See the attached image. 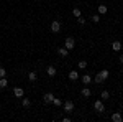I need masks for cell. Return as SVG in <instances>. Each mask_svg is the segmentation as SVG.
Instances as JSON below:
<instances>
[{"label":"cell","mask_w":123,"mask_h":122,"mask_svg":"<svg viewBox=\"0 0 123 122\" xmlns=\"http://www.w3.org/2000/svg\"><path fill=\"white\" fill-rule=\"evenodd\" d=\"M94 81H95V83H97V84H102V83H104L105 79H104V78H102V76H100V74H97V76H95V78H94Z\"/></svg>","instance_id":"e0dca14e"},{"label":"cell","mask_w":123,"mask_h":122,"mask_svg":"<svg viewBox=\"0 0 123 122\" xmlns=\"http://www.w3.org/2000/svg\"><path fill=\"white\" fill-rule=\"evenodd\" d=\"M120 63H122V65H123V55H122V56H120Z\"/></svg>","instance_id":"4316f807"},{"label":"cell","mask_w":123,"mask_h":122,"mask_svg":"<svg viewBox=\"0 0 123 122\" xmlns=\"http://www.w3.org/2000/svg\"><path fill=\"white\" fill-rule=\"evenodd\" d=\"M90 81H92V78H90L89 74H84V76H82V83H84V84H90Z\"/></svg>","instance_id":"4fadbf2b"},{"label":"cell","mask_w":123,"mask_h":122,"mask_svg":"<svg viewBox=\"0 0 123 122\" xmlns=\"http://www.w3.org/2000/svg\"><path fill=\"white\" fill-rule=\"evenodd\" d=\"M21 104H23V107H30V106H31V101H30L28 97H23V101H21Z\"/></svg>","instance_id":"2e32d148"},{"label":"cell","mask_w":123,"mask_h":122,"mask_svg":"<svg viewBox=\"0 0 123 122\" xmlns=\"http://www.w3.org/2000/svg\"><path fill=\"white\" fill-rule=\"evenodd\" d=\"M46 74L51 76V78L56 76V68H54V66H48V68H46Z\"/></svg>","instance_id":"8992f818"},{"label":"cell","mask_w":123,"mask_h":122,"mask_svg":"<svg viewBox=\"0 0 123 122\" xmlns=\"http://www.w3.org/2000/svg\"><path fill=\"white\" fill-rule=\"evenodd\" d=\"M51 31H53V33H59V31H61V23H59L57 20H54V22L51 23Z\"/></svg>","instance_id":"7a4b0ae2"},{"label":"cell","mask_w":123,"mask_h":122,"mask_svg":"<svg viewBox=\"0 0 123 122\" xmlns=\"http://www.w3.org/2000/svg\"><path fill=\"white\" fill-rule=\"evenodd\" d=\"M100 97H102V99H105V101H107V99H108V97H110V93H108V91H102V94H100Z\"/></svg>","instance_id":"d6986e66"},{"label":"cell","mask_w":123,"mask_h":122,"mask_svg":"<svg viewBox=\"0 0 123 122\" xmlns=\"http://www.w3.org/2000/svg\"><path fill=\"white\" fill-rule=\"evenodd\" d=\"M69 79H71V81L79 79V73H77V71H71V73H69Z\"/></svg>","instance_id":"30bf717a"},{"label":"cell","mask_w":123,"mask_h":122,"mask_svg":"<svg viewBox=\"0 0 123 122\" xmlns=\"http://www.w3.org/2000/svg\"><path fill=\"white\" fill-rule=\"evenodd\" d=\"M43 99H44V102H53L54 96H53V93H46L44 96H43Z\"/></svg>","instance_id":"52a82bcc"},{"label":"cell","mask_w":123,"mask_h":122,"mask_svg":"<svg viewBox=\"0 0 123 122\" xmlns=\"http://www.w3.org/2000/svg\"><path fill=\"white\" fill-rule=\"evenodd\" d=\"M36 78H38V76H36L35 71H30V73H28V79L31 81V83H35V81H36Z\"/></svg>","instance_id":"7c38bea8"},{"label":"cell","mask_w":123,"mask_h":122,"mask_svg":"<svg viewBox=\"0 0 123 122\" xmlns=\"http://www.w3.org/2000/svg\"><path fill=\"white\" fill-rule=\"evenodd\" d=\"M53 104H54V106H62V101L57 99V97H54V99H53Z\"/></svg>","instance_id":"603a6c76"},{"label":"cell","mask_w":123,"mask_h":122,"mask_svg":"<svg viewBox=\"0 0 123 122\" xmlns=\"http://www.w3.org/2000/svg\"><path fill=\"white\" fill-rule=\"evenodd\" d=\"M62 106H64V111L66 112H72L74 111V102L72 101H66V102H62Z\"/></svg>","instance_id":"3957f363"},{"label":"cell","mask_w":123,"mask_h":122,"mask_svg":"<svg viewBox=\"0 0 123 122\" xmlns=\"http://www.w3.org/2000/svg\"><path fill=\"white\" fill-rule=\"evenodd\" d=\"M112 50H113V51H120V50H122V43H120V41H113V43H112Z\"/></svg>","instance_id":"9c48e42d"},{"label":"cell","mask_w":123,"mask_h":122,"mask_svg":"<svg viewBox=\"0 0 123 122\" xmlns=\"http://www.w3.org/2000/svg\"><path fill=\"white\" fill-rule=\"evenodd\" d=\"M98 74L102 76V78H104V79H107V78H108V76H110V73H108V71H107V69H104V71H100V73H98Z\"/></svg>","instance_id":"ffe728a7"},{"label":"cell","mask_w":123,"mask_h":122,"mask_svg":"<svg viewBox=\"0 0 123 122\" xmlns=\"http://www.w3.org/2000/svg\"><path fill=\"white\" fill-rule=\"evenodd\" d=\"M112 121H113V122H122V121H123L122 114H120V112H115L113 115H112Z\"/></svg>","instance_id":"ba28073f"},{"label":"cell","mask_w":123,"mask_h":122,"mask_svg":"<svg viewBox=\"0 0 123 122\" xmlns=\"http://www.w3.org/2000/svg\"><path fill=\"white\" fill-rule=\"evenodd\" d=\"M8 84V81H7V78H0V89H3V87H7Z\"/></svg>","instance_id":"5bb4252c"},{"label":"cell","mask_w":123,"mask_h":122,"mask_svg":"<svg viewBox=\"0 0 123 122\" xmlns=\"http://www.w3.org/2000/svg\"><path fill=\"white\" fill-rule=\"evenodd\" d=\"M94 109L97 111V112H104V111H105L104 102H102V101H95V104H94Z\"/></svg>","instance_id":"277c9868"},{"label":"cell","mask_w":123,"mask_h":122,"mask_svg":"<svg viewBox=\"0 0 123 122\" xmlns=\"http://www.w3.org/2000/svg\"><path fill=\"white\" fill-rule=\"evenodd\" d=\"M13 94H15L17 97H23V89H21V87H15V89H13Z\"/></svg>","instance_id":"8fae6325"},{"label":"cell","mask_w":123,"mask_h":122,"mask_svg":"<svg viewBox=\"0 0 123 122\" xmlns=\"http://www.w3.org/2000/svg\"><path fill=\"white\" fill-rule=\"evenodd\" d=\"M80 94H82V96H84V97H90V89H87V87H84V89H82V91H80Z\"/></svg>","instance_id":"9a60e30c"},{"label":"cell","mask_w":123,"mask_h":122,"mask_svg":"<svg viewBox=\"0 0 123 122\" xmlns=\"http://www.w3.org/2000/svg\"><path fill=\"white\" fill-rule=\"evenodd\" d=\"M57 53H59V56H62V58H66L67 55H69V50H67L66 46H62V48H59L57 50Z\"/></svg>","instance_id":"5b68a950"},{"label":"cell","mask_w":123,"mask_h":122,"mask_svg":"<svg viewBox=\"0 0 123 122\" xmlns=\"http://www.w3.org/2000/svg\"><path fill=\"white\" fill-rule=\"evenodd\" d=\"M77 22H79V25H84V23H85V18H82V17H79V18H77Z\"/></svg>","instance_id":"484cf974"},{"label":"cell","mask_w":123,"mask_h":122,"mask_svg":"<svg viewBox=\"0 0 123 122\" xmlns=\"http://www.w3.org/2000/svg\"><path fill=\"white\" fill-rule=\"evenodd\" d=\"M72 13H74V17H76V18H79V17H80V8H77V7H76V8L72 10Z\"/></svg>","instance_id":"7402d4cb"},{"label":"cell","mask_w":123,"mask_h":122,"mask_svg":"<svg viewBox=\"0 0 123 122\" xmlns=\"http://www.w3.org/2000/svg\"><path fill=\"white\" fill-rule=\"evenodd\" d=\"M5 74H7V71L3 68H0V78H5Z\"/></svg>","instance_id":"d4e9b609"},{"label":"cell","mask_w":123,"mask_h":122,"mask_svg":"<svg viewBox=\"0 0 123 122\" xmlns=\"http://www.w3.org/2000/svg\"><path fill=\"white\" fill-rule=\"evenodd\" d=\"M92 22L98 23V22H100V17H98V15H94V17H92Z\"/></svg>","instance_id":"cb8c5ba5"},{"label":"cell","mask_w":123,"mask_h":122,"mask_svg":"<svg viewBox=\"0 0 123 122\" xmlns=\"http://www.w3.org/2000/svg\"><path fill=\"white\" fill-rule=\"evenodd\" d=\"M107 5H98V13H102V15H104V13H107Z\"/></svg>","instance_id":"ac0fdd59"},{"label":"cell","mask_w":123,"mask_h":122,"mask_svg":"<svg viewBox=\"0 0 123 122\" xmlns=\"http://www.w3.org/2000/svg\"><path fill=\"white\" fill-rule=\"evenodd\" d=\"M79 68H80V69H85V68H87V61L80 59V61H79Z\"/></svg>","instance_id":"44dd1931"},{"label":"cell","mask_w":123,"mask_h":122,"mask_svg":"<svg viewBox=\"0 0 123 122\" xmlns=\"http://www.w3.org/2000/svg\"><path fill=\"white\" fill-rule=\"evenodd\" d=\"M64 46L71 51V50H74V46H76V41H74V38H66V41H64Z\"/></svg>","instance_id":"6da1fadb"}]
</instances>
